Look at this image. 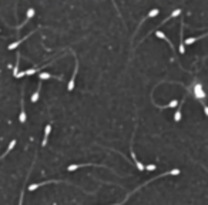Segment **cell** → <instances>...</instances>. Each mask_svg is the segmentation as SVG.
Returning <instances> with one entry per match:
<instances>
[{
    "mask_svg": "<svg viewBox=\"0 0 208 205\" xmlns=\"http://www.w3.org/2000/svg\"><path fill=\"white\" fill-rule=\"evenodd\" d=\"M57 182H64V181H57V179H51V181H44V182H39V184H31L29 187V191H34V189L40 188L41 185H47V184H57Z\"/></svg>",
    "mask_w": 208,
    "mask_h": 205,
    "instance_id": "6da1fadb",
    "label": "cell"
},
{
    "mask_svg": "<svg viewBox=\"0 0 208 205\" xmlns=\"http://www.w3.org/2000/svg\"><path fill=\"white\" fill-rule=\"evenodd\" d=\"M34 13H36V12H34V9H31V7H30V9L27 10V16H26V19H24V21L20 24V26H17V27H16L17 30H19V29H21L23 26H26V24L29 23V21H30V19H31V17L34 16Z\"/></svg>",
    "mask_w": 208,
    "mask_h": 205,
    "instance_id": "7a4b0ae2",
    "label": "cell"
},
{
    "mask_svg": "<svg viewBox=\"0 0 208 205\" xmlns=\"http://www.w3.org/2000/svg\"><path fill=\"white\" fill-rule=\"evenodd\" d=\"M184 100H185V97H182V100H181V103H180V105H178V110L175 111V114H174V121L175 123H180L181 121V108H182V104H184Z\"/></svg>",
    "mask_w": 208,
    "mask_h": 205,
    "instance_id": "3957f363",
    "label": "cell"
},
{
    "mask_svg": "<svg viewBox=\"0 0 208 205\" xmlns=\"http://www.w3.org/2000/svg\"><path fill=\"white\" fill-rule=\"evenodd\" d=\"M131 157H133V160H134L135 167L138 168V171H144V170H145V165L137 160V157H135V152H134V150H133V148H131Z\"/></svg>",
    "mask_w": 208,
    "mask_h": 205,
    "instance_id": "277c9868",
    "label": "cell"
},
{
    "mask_svg": "<svg viewBox=\"0 0 208 205\" xmlns=\"http://www.w3.org/2000/svg\"><path fill=\"white\" fill-rule=\"evenodd\" d=\"M194 93H195V98H204L205 97V93L202 91V87H201V84H195V87H194Z\"/></svg>",
    "mask_w": 208,
    "mask_h": 205,
    "instance_id": "5b68a950",
    "label": "cell"
},
{
    "mask_svg": "<svg viewBox=\"0 0 208 205\" xmlns=\"http://www.w3.org/2000/svg\"><path fill=\"white\" fill-rule=\"evenodd\" d=\"M51 133V124H47L46 128H44V138H43V147H46L47 145V140H49V135H50Z\"/></svg>",
    "mask_w": 208,
    "mask_h": 205,
    "instance_id": "8992f818",
    "label": "cell"
},
{
    "mask_svg": "<svg viewBox=\"0 0 208 205\" xmlns=\"http://www.w3.org/2000/svg\"><path fill=\"white\" fill-rule=\"evenodd\" d=\"M31 34H34V31H31L30 34H27V36L24 37V39H20V40H17V41H14V43H12V44H10V46H9V47H7V49H9V50H13V49L19 47V44H21V43H23L24 40H26V39H29V37H30Z\"/></svg>",
    "mask_w": 208,
    "mask_h": 205,
    "instance_id": "52a82bcc",
    "label": "cell"
},
{
    "mask_svg": "<svg viewBox=\"0 0 208 205\" xmlns=\"http://www.w3.org/2000/svg\"><path fill=\"white\" fill-rule=\"evenodd\" d=\"M39 78L40 80H47V78H56V80H63V77H57V76H53V74H50V73H40L39 74Z\"/></svg>",
    "mask_w": 208,
    "mask_h": 205,
    "instance_id": "ba28073f",
    "label": "cell"
},
{
    "mask_svg": "<svg viewBox=\"0 0 208 205\" xmlns=\"http://www.w3.org/2000/svg\"><path fill=\"white\" fill-rule=\"evenodd\" d=\"M20 123L24 124L26 123V110H24V97L21 94V111H20Z\"/></svg>",
    "mask_w": 208,
    "mask_h": 205,
    "instance_id": "9c48e42d",
    "label": "cell"
},
{
    "mask_svg": "<svg viewBox=\"0 0 208 205\" xmlns=\"http://www.w3.org/2000/svg\"><path fill=\"white\" fill-rule=\"evenodd\" d=\"M208 36V33H205V34H201V36H198V37H190V39H187L185 40V44H192V43H195L197 40H200V39H202V37H207Z\"/></svg>",
    "mask_w": 208,
    "mask_h": 205,
    "instance_id": "30bf717a",
    "label": "cell"
},
{
    "mask_svg": "<svg viewBox=\"0 0 208 205\" xmlns=\"http://www.w3.org/2000/svg\"><path fill=\"white\" fill-rule=\"evenodd\" d=\"M14 145H16V140H12V141H10V144H9V147H7V150H6V152H4V154H2V157H0V160H3V158L6 157V155L9 154V152H10L12 150H13V148H14Z\"/></svg>",
    "mask_w": 208,
    "mask_h": 205,
    "instance_id": "8fae6325",
    "label": "cell"
},
{
    "mask_svg": "<svg viewBox=\"0 0 208 205\" xmlns=\"http://www.w3.org/2000/svg\"><path fill=\"white\" fill-rule=\"evenodd\" d=\"M40 88H41V83L39 84V87H37V91H34L33 96H31V103H37V100H39V96H40Z\"/></svg>",
    "mask_w": 208,
    "mask_h": 205,
    "instance_id": "7c38bea8",
    "label": "cell"
},
{
    "mask_svg": "<svg viewBox=\"0 0 208 205\" xmlns=\"http://www.w3.org/2000/svg\"><path fill=\"white\" fill-rule=\"evenodd\" d=\"M19 61H20V53H17V60H16V66L13 68V76L17 77V74H19Z\"/></svg>",
    "mask_w": 208,
    "mask_h": 205,
    "instance_id": "4fadbf2b",
    "label": "cell"
},
{
    "mask_svg": "<svg viewBox=\"0 0 208 205\" xmlns=\"http://www.w3.org/2000/svg\"><path fill=\"white\" fill-rule=\"evenodd\" d=\"M160 14V9H153V10L148 13V16H147V19H151V17H155V16H158Z\"/></svg>",
    "mask_w": 208,
    "mask_h": 205,
    "instance_id": "5bb4252c",
    "label": "cell"
},
{
    "mask_svg": "<svg viewBox=\"0 0 208 205\" xmlns=\"http://www.w3.org/2000/svg\"><path fill=\"white\" fill-rule=\"evenodd\" d=\"M177 104H178V101H177V100H173V101H170V103H168L167 105H168V107H171V108H173V107H175Z\"/></svg>",
    "mask_w": 208,
    "mask_h": 205,
    "instance_id": "9a60e30c",
    "label": "cell"
},
{
    "mask_svg": "<svg viewBox=\"0 0 208 205\" xmlns=\"http://www.w3.org/2000/svg\"><path fill=\"white\" fill-rule=\"evenodd\" d=\"M145 168H147V170H148V171H154V170H155V168H157V167H155V165H154V164H151V165H147V167H145Z\"/></svg>",
    "mask_w": 208,
    "mask_h": 205,
    "instance_id": "2e32d148",
    "label": "cell"
},
{
    "mask_svg": "<svg viewBox=\"0 0 208 205\" xmlns=\"http://www.w3.org/2000/svg\"><path fill=\"white\" fill-rule=\"evenodd\" d=\"M204 113H205V115L208 117V105H204Z\"/></svg>",
    "mask_w": 208,
    "mask_h": 205,
    "instance_id": "e0dca14e",
    "label": "cell"
},
{
    "mask_svg": "<svg viewBox=\"0 0 208 205\" xmlns=\"http://www.w3.org/2000/svg\"><path fill=\"white\" fill-rule=\"evenodd\" d=\"M204 168H205V167H204ZM205 170H207V168H205ZM207 172H208V170H207Z\"/></svg>",
    "mask_w": 208,
    "mask_h": 205,
    "instance_id": "ac0fdd59",
    "label": "cell"
}]
</instances>
